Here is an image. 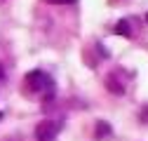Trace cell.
Returning a JSON list of instances; mask_svg holds the SVG:
<instances>
[{
    "label": "cell",
    "mask_w": 148,
    "mask_h": 141,
    "mask_svg": "<svg viewBox=\"0 0 148 141\" xmlns=\"http://www.w3.org/2000/svg\"><path fill=\"white\" fill-rule=\"evenodd\" d=\"M108 136H110L108 122H99V125H97V139H108Z\"/></svg>",
    "instance_id": "obj_3"
},
{
    "label": "cell",
    "mask_w": 148,
    "mask_h": 141,
    "mask_svg": "<svg viewBox=\"0 0 148 141\" xmlns=\"http://www.w3.org/2000/svg\"><path fill=\"white\" fill-rule=\"evenodd\" d=\"M115 33H120V35H129V24H127V19H122V21L115 26Z\"/></svg>",
    "instance_id": "obj_4"
},
{
    "label": "cell",
    "mask_w": 148,
    "mask_h": 141,
    "mask_svg": "<svg viewBox=\"0 0 148 141\" xmlns=\"http://www.w3.org/2000/svg\"><path fill=\"white\" fill-rule=\"evenodd\" d=\"M47 3H52V5H73L75 0H47Z\"/></svg>",
    "instance_id": "obj_5"
},
{
    "label": "cell",
    "mask_w": 148,
    "mask_h": 141,
    "mask_svg": "<svg viewBox=\"0 0 148 141\" xmlns=\"http://www.w3.org/2000/svg\"><path fill=\"white\" fill-rule=\"evenodd\" d=\"M141 122H148V106L141 111Z\"/></svg>",
    "instance_id": "obj_6"
},
{
    "label": "cell",
    "mask_w": 148,
    "mask_h": 141,
    "mask_svg": "<svg viewBox=\"0 0 148 141\" xmlns=\"http://www.w3.org/2000/svg\"><path fill=\"white\" fill-rule=\"evenodd\" d=\"M146 21H148V14H146Z\"/></svg>",
    "instance_id": "obj_8"
},
{
    "label": "cell",
    "mask_w": 148,
    "mask_h": 141,
    "mask_svg": "<svg viewBox=\"0 0 148 141\" xmlns=\"http://www.w3.org/2000/svg\"><path fill=\"white\" fill-rule=\"evenodd\" d=\"M35 141H57V122L45 120L35 127Z\"/></svg>",
    "instance_id": "obj_2"
},
{
    "label": "cell",
    "mask_w": 148,
    "mask_h": 141,
    "mask_svg": "<svg viewBox=\"0 0 148 141\" xmlns=\"http://www.w3.org/2000/svg\"><path fill=\"white\" fill-rule=\"evenodd\" d=\"M26 85H28L31 92H38L45 99H52V94H54V80L45 73V70H31L26 75Z\"/></svg>",
    "instance_id": "obj_1"
},
{
    "label": "cell",
    "mask_w": 148,
    "mask_h": 141,
    "mask_svg": "<svg viewBox=\"0 0 148 141\" xmlns=\"http://www.w3.org/2000/svg\"><path fill=\"white\" fill-rule=\"evenodd\" d=\"M3 80H5V68L0 66V82H3Z\"/></svg>",
    "instance_id": "obj_7"
}]
</instances>
